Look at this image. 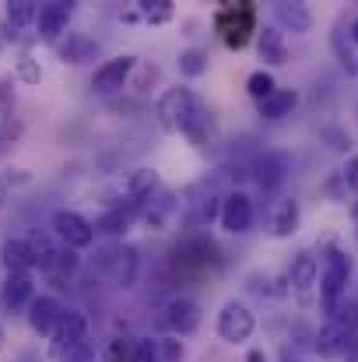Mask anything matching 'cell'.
Instances as JSON below:
<instances>
[{"label": "cell", "mask_w": 358, "mask_h": 362, "mask_svg": "<svg viewBox=\"0 0 358 362\" xmlns=\"http://www.w3.org/2000/svg\"><path fill=\"white\" fill-rule=\"evenodd\" d=\"M348 278H352V257H348L341 246H327V250H323V260H320V278H316L320 310H323L327 317H330L334 306L345 299Z\"/></svg>", "instance_id": "cell-1"}, {"label": "cell", "mask_w": 358, "mask_h": 362, "mask_svg": "<svg viewBox=\"0 0 358 362\" xmlns=\"http://www.w3.org/2000/svg\"><path fill=\"white\" fill-rule=\"evenodd\" d=\"M197 110H201V99H197L186 85L165 88V92H162V99H158V106H155V113H158L162 127H169V130H183L186 120H190Z\"/></svg>", "instance_id": "cell-2"}, {"label": "cell", "mask_w": 358, "mask_h": 362, "mask_svg": "<svg viewBox=\"0 0 358 362\" xmlns=\"http://www.w3.org/2000/svg\"><path fill=\"white\" fill-rule=\"evenodd\" d=\"M215 331H218V338H222L225 345H242V341L253 338L256 317H253V310H249L242 299H229V303L222 306V313H218Z\"/></svg>", "instance_id": "cell-3"}, {"label": "cell", "mask_w": 358, "mask_h": 362, "mask_svg": "<svg viewBox=\"0 0 358 362\" xmlns=\"http://www.w3.org/2000/svg\"><path fill=\"white\" fill-rule=\"evenodd\" d=\"M53 233L64 240V246H71V250H85V246L95 243V226H92L85 215L67 211V208L53 211Z\"/></svg>", "instance_id": "cell-4"}, {"label": "cell", "mask_w": 358, "mask_h": 362, "mask_svg": "<svg viewBox=\"0 0 358 362\" xmlns=\"http://www.w3.org/2000/svg\"><path fill=\"white\" fill-rule=\"evenodd\" d=\"M71 14H74V4H71V0H49V4H42L39 14H35L39 39H46V42H60V39L67 35V21H71Z\"/></svg>", "instance_id": "cell-5"}, {"label": "cell", "mask_w": 358, "mask_h": 362, "mask_svg": "<svg viewBox=\"0 0 358 362\" xmlns=\"http://www.w3.org/2000/svg\"><path fill=\"white\" fill-rule=\"evenodd\" d=\"M288 173H292V158H288L285 151H263V155L256 158V165H253L256 187H260L263 194H274V190L288 180Z\"/></svg>", "instance_id": "cell-6"}, {"label": "cell", "mask_w": 358, "mask_h": 362, "mask_svg": "<svg viewBox=\"0 0 358 362\" xmlns=\"http://www.w3.org/2000/svg\"><path fill=\"white\" fill-rule=\"evenodd\" d=\"M218 28L225 32V42L242 49L249 42V32H256V18H253V7L249 4H236L229 7L222 18H218Z\"/></svg>", "instance_id": "cell-7"}, {"label": "cell", "mask_w": 358, "mask_h": 362, "mask_svg": "<svg viewBox=\"0 0 358 362\" xmlns=\"http://www.w3.org/2000/svg\"><path fill=\"white\" fill-rule=\"evenodd\" d=\"M35 299V278L32 274H7L0 285V306L4 313H25Z\"/></svg>", "instance_id": "cell-8"}, {"label": "cell", "mask_w": 358, "mask_h": 362, "mask_svg": "<svg viewBox=\"0 0 358 362\" xmlns=\"http://www.w3.org/2000/svg\"><path fill=\"white\" fill-rule=\"evenodd\" d=\"M218 218H222V229L232 233V236L249 233V226H253V201L242 190H232L229 197H222V215Z\"/></svg>", "instance_id": "cell-9"}, {"label": "cell", "mask_w": 358, "mask_h": 362, "mask_svg": "<svg viewBox=\"0 0 358 362\" xmlns=\"http://www.w3.org/2000/svg\"><path fill=\"white\" fill-rule=\"evenodd\" d=\"M165 324L172 327L176 338H186L201 327V303L186 299V296H176L169 306H165Z\"/></svg>", "instance_id": "cell-10"}, {"label": "cell", "mask_w": 358, "mask_h": 362, "mask_svg": "<svg viewBox=\"0 0 358 362\" xmlns=\"http://www.w3.org/2000/svg\"><path fill=\"white\" fill-rule=\"evenodd\" d=\"M130 71H133V57H130V53L113 57V60H106V64L95 71V78H92V88H95L99 95H113V92H119V88L126 85Z\"/></svg>", "instance_id": "cell-11"}, {"label": "cell", "mask_w": 358, "mask_h": 362, "mask_svg": "<svg viewBox=\"0 0 358 362\" xmlns=\"http://www.w3.org/2000/svg\"><path fill=\"white\" fill-rule=\"evenodd\" d=\"M56 46V57L64 60V64H88V60H95L99 57V42L92 39V35H85V32H67L60 42H53Z\"/></svg>", "instance_id": "cell-12"}, {"label": "cell", "mask_w": 358, "mask_h": 362, "mask_svg": "<svg viewBox=\"0 0 358 362\" xmlns=\"http://www.w3.org/2000/svg\"><path fill=\"white\" fill-rule=\"evenodd\" d=\"M60 313H64V306L53 296H35L32 306H28V324H32L35 334L53 338L56 334V324H60Z\"/></svg>", "instance_id": "cell-13"}, {"label": "cell", "mask_w": 358, "mask_h": 362, "mask_svg": "<svg viewBox=\"0 0 358 362\" xmlns=\"http://www.w3.org/2000/svg\"><path fill=\"white\" fill-rule=\"evenodd\" d=\"M316 278H320V260H316L309 250H302V253L292 260V267H288V285H292V292L306 299V296L316 288Z\"/></svg>", "instance_id": "cell-14"}, {"label": "cell", "mask_w": 358, "mask_h": 362, "mask_svg": "<svg viewBox=\"0 0 358 362\" xmlns=\"http://www.w3.org/2000/svg\"><path fill=\"white\" fill-rule=\"evenodd\" d=\"M0 264L7 274H32L35 260H32V246L21 236H7L0 243Z\"/></svg>", "instance_id": "cell-15"}, {"label": "cell", "mask_w": 358, "mask_h": 362, "mask_svg": "<svg viewBox=\"0 0 358 362\" xmlns=\"http://www.w3.org/2000/svg\"><path fill=\"white\" fill-rule=\"evenodd\" d=\"M85 338H88V313L85 310H64L60 313V324H56V334H53V341L60 345V352L67 345L85 341Z\"/></svg>", "instance_id": "cell-16"}, {"label": "cell", "mask_w": 358, "mask_h": 362, "mask_svg": "<svg viewBox=\"0 0 358 362\" xmlns=\"http://www.w3.org/2000/svg\"><path fill=\"white\" fill-rule=\"evenodd\" d=\"M256 53H260V60L267 64V67H281V64H288V42H285V35L278 32V28H256Z\"/></svg>", "instance_id": "cell-17"}, {"label": "cell", "mask_w": 358, "mask_h": 362, "mask_svg": "<svg viewBox=\"0 0 358 362\" xmlns=\"http://www.w3.org/2000/svg\"><path fill=\"white\" fill-rule=\"evenodd\" d=\"M274 18H278L281 28H288V32H295V35H306V32L313 28V11H309L306 4H295V0L274 4Z\"/></svg>", "instance_id": "cell-18"}, {"label": "cell", "mask_w": 358, "mask_h": 362, "mask_svg": "<svg viewBox=\"0 0 358 362\" xmlns=\"http://www.w3.org/2000/svg\"><path fill=\"white\" fill-rule=\"evenodd\" d=\"M35 14H39V4H32V0H11L7 11H4V35L18 39L21 28L35 25Z\"/></svg>", "instance_id": "cell-19"}, {"label": "cell", "mask_w": 358, "mask_h": 362, "mask_svg": "<svg viewBox=\"0 0 358 362\" xmlns=\"http://www.w3.org/2000/svg\"><path fill=\"white\" fill-rule=\"evenodd\" d=\"M348 338L327 320L320 331H316V338H313V349H316V356L320 359H345V352H348Z\"/></svg>", "instance_id": "cell-20"}, {"label": "cell", "mask_w": 358, "mask_h": 362, "mask_svg": "<svg viewBox=\"0 0 358 362\" xmlns=\"http://www.w3.org/2000/svg\"><path fill=\"white\" fill-rule=\"evenodd\" d=\"M295 106H299V92H292V88H278L270 99L256 103V110H260L263 120H285V117H292Z\"/></svg>", "instance_id": "cell-21"}, {"label": "cell", "mask_w": 358, "mask_h": 362, "mask_svg": "<svg viewBox=\"0 0 358 362\" xmlns=\"http://www.w3.org/2000/svg\"><path fill=\"white\" fill-rule=\"evenodd\" d=\"M295 226H299V201H295V197L278 201V204H274V215H270V233H274L278 240H288V236L295 233Z\"/></svg>", "instance_id": "cell-22"}, {"label": "cell", "mask_w": 358, "mask_h": 362, "mask_svg": "<svg viewBox=\"0 0 358 362\" xmlns=\"http://www.w3.org/2000/svg\"><path fill=\"white\" fill-rule=\"evenodd\" d=\"M137 208H141V204H133V201H130V204H117L113 211H106V215L95 222V229H102V233H109V236H123V233L130 229Z\"/></svg>", "instance_id": "cell-23"}, {"label": "cell", "mask_w": 358, "mask_h": 362, "mask_svg": "<svg viewBox=\"0 0 358 362\" xmlns=\"http://www.w3.org/2000/svg\"><path fill=\"white\" fill-rule=\"evenodd\" d=\"M158 190V173L155 169H133L130 180H126V197L133 204H144L151 194Z\"/></svg>", "instance_id": "cell-24"}, {"label": "cell", "mask_w": 358, "mask_h": 362, "mask_svg": "<svg viewBox=\"0 0 358 362\" xmlns=\"http://www.w3.org/2000/svg\"><path fill=\"white\" fill-rule=\"evenodd\" d=\"M28 246H32V260H35V267L39 271H53V260H56V246H53V240L46 236V233H32L28 236Z\"/></svg>", "instance_id": "cell-25"}, {"label": "cell", "mask_w": 358, "mask_h": 362, "mask_svg": "<svg viewBox=\"0 0 358 362\" xmlns=\"http://www.w3.org/2000/svg\"><path fill=\"white\" fill-rule=\"evenodd\" d=\"M204 71H208V53H204L201 46H190V49L179 53V74H186V78H201Z\"/></svg>", "instance_id": "cell-26"}, {"label": "cell", "mask_w": 358, "mask_h": 362, "mask_svg": "<svg viewBox=\"0 0 358 362\" xmlns=\"http://www.w3.org/2000/svg\"><path fill=\"white\" fill-rule=\"evenodd\" d=\"M246 92H249L256 103L270 99V95L278 92V85H274V74H270V71H253V74H249V81H246Z\"/></svg>", "instance_id": "cell-27"}, {"label": "cell", "mask_w": 358, "mask_h": 362, "mask_svg": "<svg viewBox=\"0 0 358 362\" xmlns=\"http://www.w3.org/2000/svg\"><path fill=\"white\" fill-rule=\"evenodd\" d=\"M113 271H117V281L126 288L130 281H133V271H137V253L126 246V250H119L113 253Z\"/></svg>", "instance_id": "cell-28"}, {"label": "cell", "mask_w": 358, "mask_h": 362, "mask_svg": "<svg viewBox=\"0 0 358 362\" xmlns=\"http://www.w3.org/2000/svg\"><path fill=\"white\" fill-rule=\"evenodd\" d=\"M141 14H144L151 25H162V21L172 18V4H169V0H144V4H141Z\"/></svg>", "instance_id": "cell-29"}, {"label": "cell", "mask_w": 358, "mask_h": 362, "mask_svg": "<svg viewBox=\"0 0 358 362\" xmlns=\"http://www.w3.org/2000/svg\"><path fill=\"white\" fill-rule=\"evenodd\" d=\"M183 356H186V349H183L179 338H162L158 341V359L162 362H179Z\"/></svg>", "instance_id": "cell-30"}, {"label": "cell", "mask_w": 358, "mask_h": 362, "mask_svg": "<svg viewBox=\"0 0 358 362\" xmlns=\"http://www.w3.org/2000/svg\"><path fill=\"white\" fill-rule=\"evenodd\" d=\"M130 362H162V359H158V341L141 338V341L133 345V356H130Z\"/></svg>", "instance_id": "cell-31"}, {"label": "cell", "mask_w": 358, "mask_h": 362, "mask_svg": "<svg viewBox=\"0 0 358 362\" xmlns=\"http://www.w3.org/2000/svg\"><path fill=\"white\" fill-rule=\"evenodd\" d=\"M78 264H81V257H78V250H71V246H64V250L56 253V260H53V267H56L60 274H74Z\"/></svg>", "instance_id": "cell-32"}, {"label": "cell", "mask_w": 358, "mask_h": 362, "mask_svg": "<svg viewBox=\"0 0 358 362\" xmlns=\"http://www.w3.org/2000/svg\"><path fill=\"white\" fill-rule=\"evenodd\" d=\"M18 78H21L25 85H39L42 71H39V64H35L32 57H21V60H18Z\"/></svg>", "instance_id": "cell-33"}, {"label": "cell", "mask_w": 358, "mask_h": 362, "mask_svg": "<svg viewBox=\"0 0 358 362\" xmlns=\"http://www.w3.org/2000/svg\"><path fill=\"white\" fill-rule=\"evenodd\" d=\"M88 359H92V341H88V338L64 349V362H88Z\"/></svg>", "instance_id": "cell-34"}, {"label": "cell", "mask_w": 358, "mask_h": 362, "mask_svg": "<svg viewBox=\"0 0 358 362\" xmlns=\"http://www.w3.org/2000/svg\"><path fill=\"white\" fill-rule=\"evenodd\" d=\"M341 180H345V187H348V190H355L358 194V155L355 158H348V165L341 169Z\"/></svg>", "instance_id": "cell-35"}, {"label": "cell", "mask_w": 358, "mask_h": 362, "mask_svg": "<svg viewBox=\"0 0 358 362\" xmlns=\"http://www.w3.org/2000/svg\"><path fill=\"white\" fill-rule=\"evenodd\" d=\"M281 362H309L299 356V349H281Z\"/></svg>", "instance_id": "cell-36"}, {"label": "cell", "mask_w": 358, "mask_h": 362, "mask_svg": "<svg viewBox=\"0 0 358 362\" xmlns=\"http://www.w3.org/2000/svg\"><path fill=\"white\" fill-rule=\"evenodd\" d=\"M345 362H358V334L352 338V345H348V352H345Z\"/></svg>", "instance_id": "cell-37"}, {"label": "cell", "mask_w": 358, "mask_h": 362, "mask_svg": "<svg viewBox=\"0 0 358 362\" xmlns=\"http://www.w3.org/2000/svg\"><path fill=\"white\" fill-rule=\"evenodd\" d=\"M246 362H267V356H263V352H260V349H253V352H249V356H246Z\"/></svg>", "instance_id": "cell-38"}, {"label": "cell", "mask_w": 358, "mask_h": 362, "mask_svg": "<svg viewBox=\"0 0 358 362\" xmlns=\"http://www.w3.org/2000/svg\"><path fill=\"white\" fill-rule=\"evenodd\" d=\"M4 148H7V130L0 127V151H4Z\"/></svg>", "instance_id": "cell-39"}, {"label": "cell", "mask_w": 358, "mask_h": 362, "mask_svg": "<svg viewBox=\"0 0 358 362\" xmlns=\"http://www.w3.org/2000/svg\"><path fill=\"white\" fill-rule=\"evenodd\" d=\"M352 42H358V18L352 21Z\"/></svg>", "instance_id": "cell-40"}, {"label": "cell", "mask_w": 358, "mask_h": 362, "mask_svg": "<svg viewBox=\"0 0 358 362\" xmlns=\"http://www.w3.org/2000/svg\"><path fill=\"white\" fill-rule=\"evenodd\" d=\"M355 243H358V226H355Z\"/></svg>", "instance_id": "cell-41"}, {"label": "cell", "mask_w": 358, "mask_h": 362, "mask_svg": "<svg viewBox=\"0 0 358 362\" xmlns=\"http://www.w3.org/2000/svg\"><path fill=\"white\" fill-rule=\"evenodd\" d=\"M18 362H32V359H18Z\"/></svg>", "instance_id": "cell-42"}, {"label": "cell", "mask_w": 358, "mask_h": 362, "mask_svg": "<svg viewBox=\"0 0 358 362\" xmlns=\"http://www.w3.org/2000/svg\"><path fill=\"white\" fill-rule=\"evenodd\" d=\"M0 49H4V39H0Z\"/></svg>", "instance_id": "cell-43"}, {"label": "cell", "mask_w": 358, "mask_h": 362, "mask_svg": "<svg viewBox=\"0 0 358 362\" xmlns=\"http://www.w3.org/2000/svg\"><path fill=\"white\" fill-rule=\"evenodd\" d=\"M0 341H4V331H0Z\"/></svg>", "instance_id": "cell-44"}]
</instances>
